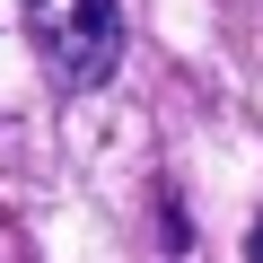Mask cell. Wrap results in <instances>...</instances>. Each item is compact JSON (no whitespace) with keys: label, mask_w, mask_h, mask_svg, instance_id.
Here are the masks:
<instances>
[{"label":"cell","mask_w":263,"mask_h":263,"mask_svg":"<svg viewBox=\"0 0 263 263\" xmlns=\"http://www.w3.org/2000/svg\"><path fill=\"white\" fill-rule=\"evenodd\" d=\"M246 263H263V219H254V237H246Z\"/></svg>","instance_id":"7a4b0ae2"},{"label":"cell","mask_w":263,"mask_h":263,"mask_svg":"<svg viewBox=\"0 0 263 263\" xmlns=\"http://www.w3.org/2000/svg\"><path fill=\"white\" fill-rule=\"evenodd\" d=\"M27 44L62 97H97L123 70V0H18Z\"/></svg>","instance_id":"6da1fadb"}]
</instances>
